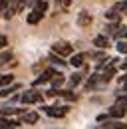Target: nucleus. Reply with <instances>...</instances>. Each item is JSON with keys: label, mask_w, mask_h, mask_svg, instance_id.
Wrapping results in <instances>:
<instances>
[{"label": "nucleus", "mask_w": 127, "mask_h": 129, "mask_svg": "<svg viewBox=\"0 0 127 129\" xmlns=\"http://www.w3.org/2000/svg\"><path fill=\"white\" fill-rule=\"evenodd\" d=\"M52 52H56L58 56H72L74 46L70 42H66V40H58V42L52 44Z\"/></svg>", "instance_id": "f257e3e1"}, {"label": "nucleus", "mask_w": 127, "mask_h": 129, "mask_svg": "<svg viewBox=\"0 0 127 129\" xmlns=\"http://www.w3.org/2000/svg\"><path fill=\"white\" fill-rule=\"evenodd\" d=\"M20 99H22V103H24V105H32V103H42V99H44V97H42L40 91H36V89H28V91H24V93H22Z\"/></svg>", "instance_id": "f03ea898"}, {"label": "nucleus", "mask_w": 127, "mask_h": 129, "mask_svg": "<svg viewBox=\"0 0 127 129\" xmlns=\"http://www.w3.org/2000/svg\"><path fill=\"white\" fill-rule=\"evenodd\" d=\"M44 107V111L50 115V117H64L66 113H68V105H60V103H54V105H42Z\"/></svg>", "instance_id": "7ed1b4c3"}, {"label": "nucleus", "mask_w": 127, "mask_h": 129, "mask_svg": "<svg viewBox=\"0 0 127 129\" xmlns=\"http://www.w3.org/2000/svg\"><path fill=\"white\" fill-rule=\"evenodd\" d=\"M91 22H93V18H91V14H89L87 10H81V12H78L76 24H78L79 28H89V26H91Z\"/></svg>", "instance_id": "20e7f679"}, {"label": "nucleus", "mask_w": 127, "mask_h": 129, "mask_svg": "<svg viewBox=\"0 0 127 129\" xmlns=\"http://www.w3.org/2000/svg\"><path fill=\"white\" fill-rule=\"evenodd\" d=\"M58 72L54 70V68H48V70H44L42 74H40V78H36V80L32 81V85H42V83H46V81H52V78L56 76Z\"/></svg>", "instance_id": "39448f33"}, {"label": "nucleus", "mask_w": 127, "mask_h": 129, "mask_svg": "<svg viewBox=\"0 0 127 129\" xmlns=\"http://www.w3.org/2000/svg\"><path fill=\"white\" fill-rule=\"evenodd\" d=\"M125 113H127V107H125V105H121V103H115V105H111V107H109L111 119H123Z\"/></svg>", "instance_id": "423d86ee"}, {"label": "nucleus", "mask_w": 127, "mask_h": 129, "mask_svg": "<svg viewBox=\"0 0 127 129\" xmlns=\"http://www.w3.org/2000/svg\"><path fill=\"white\" fill-rule=\"evenodd\" d=\"M103 18L109 20V22H121V10H119V6L115 4V6L109 8L107 12H103Z\"/></svg>", "instance_id": "0eeeda50"}, {"label": "nucleus", "mask_w": 127, "mask_h": 129, "mask_svg": "<svg viewBox=\"0 0 127 129\" xmlns=\"http://www.w3.org/2000/svg\"><path fill=\"white\" fill-rule=\"evenodd\" d=\"M20 125H24V123H22V119H20V121H16V119H8V117H4V115H0V129L20 127Z\"/></svg>", "instance_id": "6e6552de"}, {"label": "nucleus", "mask_w": 127, "mask_h": 129, "mask_svg": "<svg viewBox=\"0 0 127 129\" xmlns=\"http://www.w3.org/2000/svg\"><path fill=\"white\" fill-rule=\"evenodd\" d=\"M93 46L99 50H107L109 46V38H107V34H99V36H95L93 38Z\"/></svg>", "instance_id": "1a4fd4ad"}, {"label": "nucleus", "mask_w": 127, "mask_h": 129, "mask_svg": "<svg viewBox=\"0 0 127 129\" xmlns=\"http://www.w3.org/2000/svg\"><path fill=\"white\" fill-rule=\"evenodd\" d=\"M18 89H22V85H20V83H10V85H4V87H0V97H8V95H12L14 91H18Z\"/></svg>", "instance_id": "9d476101"}, {"label": "nucleus", "mask_w": 127, "mask_h": 129, "mask_svg": "<svg viewBox=\"0 0 127 129\" xmlns=\"http://www.w3.org/2000/svg\"><path fill=\"white\" fill-rule=\"evenodd\" d=\"M38 113L36 111H24L22 113V123H26V125H34V123H38Z\"/></svg>", "instance_id": "9b49d317"}, {"label": "nucleus", "mask_w": 127, "mask_h": 129, "mask_svg": "<svg viewBox=\"0 0 127 129\" xmlns=\"http://www.w3.org/2000/svg\"><path fill=\"white\" fill-rule=\"evenodd\" d=\"M42 16H44V12H40V10L32 8V12L26 16V22H28V24H38V22L42 20Z\"/></svg>", "instance_id": "f8f14e48"}, {"label": "nucleus", "mask_w": 127, "mask_h": 129, "mask_svg": "<svg viewBox=\"0 0 127 129\" xmlns=\"http://www.w3.org/2000/svg\"><path fill=\"white\" fill-rule=\"evenodd\" d=\"M83 62H85V54H74V56L70 58V62H68V64L72 66V68H81Z\"/></svg>", "instance_id": "ddd939ff"}, {"label": "nucleus", "mask_w": 127, "mask_h": 129, "mask_svg": "<svg viewBox=\"0 0 127 129\" xmlns=\"http://www.w3.org/2000/svg\"><path fill=\"white\" fill-rule=\"evenodd\" d=\"M119 28H121V24H119V22H109V24H105L103 34H107V36H113V38H115V34L119 32Z\"/></svg>", "instance_id": "4468645a"}, {"label": "nucleus", "mask_w": 127, "mask_h": 129, "mask_svg": "<svg viewBox=\"0 0 127 129\" xmlns=\"http://www.w3.org/2000/svg\"><path fill=\"white\" fill-rule=\"evenodd\" d=\"M101 127L105 129H127V123H121V119H113L107 123H101Z\"/></svg>", "instance_id": "2eb2a0df"}, {"label": "nucleus", "mask_w": 127, "mask_h": 129, "mask_svg": "<svg viewBox=\"0 0 127 129\" xmlns=\"http://www.w3.org/2000/svg\"><path fill=\"white\" fill-rule=\"evenodd\" d=\"M12 113H24V109H18V107H14V105H2L0 107V115H12Z\"/></svg>", "instance_id": "dca6fc26"}, {"label": "nucleus", "mask_w": 127, "mask_h": 129, "mask_svg": "<svg viewBox=\"0 0 127 129\" xmlns=\"http://www.w3.org/2000/svg\"><path fill=\"white\" fill-rule=\"evenodd\" d=\"M64 81H66V78H64V74L62 72H58L54 78H52V87H62L64 85Z\"/></svg>", "instance_id": "f3484780"}, {"label": "nucleus", "mask_w": 127, "mask_h": 129, "mask_svg": "<svg viewBox=\"0 0 127 129\" xmlns=\"http://www.w3.org/2000/svg\"><path fill=\"white\" fill-rule=\"evenodd\" d=\"M81 78H83V74H79V72H74V76L70 78V87L74 89L76 85H79V83H81Z\"/></svg>", "instance_id": "a211bd4d"}, {"label": "nucleus", "mask_w": 127, "mask_h": 129, "mask_svg": "<svg viewBox=\"0 0 127 129\" xmlns=\"http://www.w3.org/2000/svg\"><path fill=\"white\" fill-rule=\"evenodd\" d=\"M12 81H14V76H12V74H0V87L10 85Z\"/></svg>", "instance_id": "6ab92c4d"}, {"label": "nucleus", "mask_w": 127, "mask_h": 129, "mask_svg": "<svg viewBox=\"0 0 127 129\" xmlns=\"http://www.w3.org/2000/svg\"><path fill=\"white\" fill-rule=\"evenodd\" d=\"M70 4H72V0H56V8H60L62 12L70 10Z\"/></svg>", "instance_id": "aec40b11"}, {"label": "nucleus", "mask_w": 127, "mask_h": 129, "mask_svg": "<svg viewBox=\"0 0 127 129\" xmlns=\"http://www.w3.org/2000/svg\"><path fill=\"white\" fill-rule=\"evenodd\" d=\"M62 97L66 101H76V99H78V93H74V91H70V89H62Z\"/></svg>", "instance_id": "412c9836"}, {"label": "nucleus", "mask_w": 127, "mask_h": 129, "mask_svg": "<svg viewBox=\"0 0 127 129\" xmlns=\"http://www.w3.org/2000/svg\"><path fill=\"white\" fill-rule=\"evenodd\" d=\"M50 62L54 66H60V68H66V62H62L60 58H58V54L56 52H52V56H50Z\"/></svg>", "instance_id": "4be33fe9"}, {"label": "nucleus", "mask_w": 127, "mask_h": 129, "mask_svg": "<svg viewBox=\"0 0 127 129\" xmlns=\"http://www.w3.org/2000/svg\"><path fill=\"white\" fill-rule=\"evenodd\" d=\"M8 60H12V52H10V50H6V52L0 54V66L8 64Z\"/></svg>", "instance_id": "5701e85b"}, {"label": "nucleus", "mask_w": 127, "mask_h": 129, "mask_svg": "<svg viewBox=\"0 0 127 129\" xmlns=\"http://www.w3.org/2000/svg\"><path fill=\"white\" fill-rule=\"evenodd\" d=\"M34 8L40 10V12H46L48 10V2L46 0H36V2H34Z\"/></svg>", "instance_id": "b1692460"}, {"label": "nucleus", "mask_w": 127, "mask_h": 129, "mask_svg": "<svg viewBox=\"0 0 127 129\" xmlns=\"http://www.w3.org/2000/svg\"><path fill=\"white\" fill-rule=\"evenodd\" d=\"M127 38V26L121 24V28H119V32L115 34V40H125Z\"/></svg>", "instance_id": "393cba45"}, {"label": "nucleus", "mask_w": 127, "mask_h": 129, "mask_svg": "<svg viewBox=\"0 0 127 129\" xmlns=\"http://www.w3.org/2000/svg\"><path fill=\"white\" fill-rule=\"evenodd\" d=\"M117 52L119 54H127V42L125 40H119L117 42Z\"/></svg>", "instance_id": "a878e982"}, {"label": "nucleus", "mask_w": 127, "mask_h": 129, "mask_svg": "<svg viewBox=\"0 0 127 129\" xmlns=\"http://www.w3.org/2000/svg\"><path fill=\"white\" fill-rule=\"evenodd\" d=\"M117 6H119V10H121L123 14H127V0H121V2H117Z\"/></svg>", "instance_id": "bb28decb"}, {"label": "nucleus", "mask_w": 127, "mask_h": 129, "mask_svg": "<svg viewBox=\"0 0 127 129\" xmlns=\"http://www.w3.org/2000/svg\"><path fill=\"white\" fill-rule=\"evenodd\" d=\"M6 44H8V38H6L4 34H0V50L6 48Z\"/></svg>", "instance_id": "cd10ccee"}, {"label": "nucleus", "mask_w": 127, "mask_h": 129, "mask_svg": "<svg viewBox=\"0 0 127 129\" xmlns=\"http://www.w3.org/2000/svg\"><path fill=\"white\" fill-rule=\"evenodd\" d=\"M8 8V0H0V12H4Z\"/></svg>", "instance_id": "c85d7f7f"}, {"label": "nucleus", "mask_w": 127, "mask_h": 129, "mask_svg": "<svg viewBox=\"0 0 127 129\" xmlns=\"http://www.w3.org/2000/svg\"><path fill=\"white\" fill-rule=\"evenodd\" d=\"M119 83H121L123 87H127V76H121V78H119Z\"/></svg>", "instance_id": "c756f323"}, {"label": "nucleus", "mask_w": 127, "mask_h": 129, "mask_svg": "<svg viewBox=\"0 0 127 129\" xmlns=\"http://www.w3.org/2000/svg\"><path fill=\"white\" fill-rule=\"evenodd\" d=\"M121 72H127V58H125V62L121 64Z\"/></svg>", "instance_id": "7c9ffc66"}]
</instances>
